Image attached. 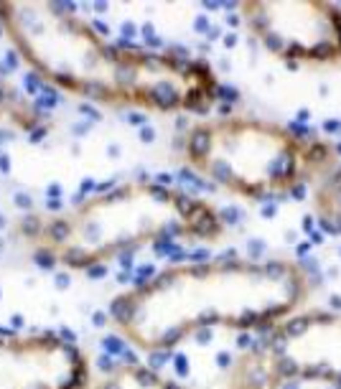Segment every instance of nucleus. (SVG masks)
I'll list each match as a JSON object with an SVG mask.
<instances>
[{
  "instance_id": "nucleus-1",
  "label": "nucleus",
  "mask_w": 341,
  "mask_h": 389,
  "mask_svg": "<svg viewBox=\"0 0 341 389\" xmlns=\"http://www.w3.org/2000/svg\"><path fill=\"white\" fill-rule=\"evenodd\" d=\"M308 297V275L285 259H217L171 267L112 303L122 333L148 351H168L211 326L260 328Z\"/></svg>"
},
{
  "instance_id": "nucleus-2",
  "label": "nucleus",
  "mask_w": 341,
  "mask_h": 389,
  "mask_svg": "<svg viewBox=\"0 0 341 389\" xmlns=\"http://www.w3.org/2000/svg\"><path fill=\"white\" fill-rule=\"evenodd\" d=\"M26 234L41 237L39 259L46 265L94 267L107 257L137 250L166 237H217L222 222L206 204L158 183L120 186L77 211L39 224L26 222Z\"/></svg>"
},
{
  "instance_id": "nucleus-3",
  "label": "nucleus",
  "mask_w": 341,
  "mask_h": 389,
  "mask_svg": "<svg viewBox=\"0 0 341 389\" xmlns=\"http://www.w3.org/2000/svg\"><path fill=\"white\" fill-rule=\"evenodd\" d=\"M186 150L211 183L250 199L288 193L321 160L316 142L283 125L250 117H227L196 127Z\"/></svg>"
},
{
  "instance_id": "nucleus-4",
  "label": "nucleus",
  "mask_w": 341,
  "mask_h": 389,
  "mask_svg": "<svg viewBox=\"0 0 341 389\" xmlns=\"http://www.w3.org/2000/svg\"><path fill=\"white\" fill-rule=\"evenodd\" d=\"M285 379H316L341 389V316L311 313L277 328L237 369V389H275Z\"/></svg>"
},
{
  "instance_id": "nucleus-5",
  "label": "nucleus",
  "mask_w": 341,
  "mask_h": 389,
  "mask_svg": "<svg viewBox=\"0 0 341 389\" xmlns=\"http://www.w3.org/2000/svg\"><path fill=\"white\" fill-rule=\"evenodd\" d=\"M252 36L273 56L290 64L341 61V8L318 0L245 3Z\"/></svg>"
},
{
  "instance_id": "nucleus-6",
  "label": "nucleus",
  "mask_w": 341,
  "mask_h": 389,
  "mask_svg": "<svg viewBox=\"0 0 341 389\" xmlns=\"http://www.w3.org/2000/svg\"><path fill=\"white\" fill-rule=\"evenodd\" d=\"M84 379L87 364L74 343L48 333L0 336V389H79Z\"/></svg>"
},
{
  "instance_id": "nucleus-7",
  "label": "nucleus",
  "mask_w": 341,
  "mask_h": 389,
  "mask_svg": "<svg viewBox=\"0 0 341 389\" xmlns=\"http://www.w3.org/2000/svg\"><path fill=\"white\" fill-rule=\"evenodd\" d=\"M94 389H181V387L160 379L156 371H150L145 366L130 364V366L110 371Z\"/></svg>"
},
{
  "instance_id": "nucleus-8",
  "label": "nucleus",
  "mask_w": 341,
  "mask_h": 389,
  "mask_svg": "<svg viewBox=\"0 0 341 389\" xmlns=\"http://www.w3.org/2000/svg\"><path fill=\"white\" fill-rule=\"evenodd\" d=\"M316 209L326 229L341 231V173L316 191Z\"/></svg>"
}]
</instances>
